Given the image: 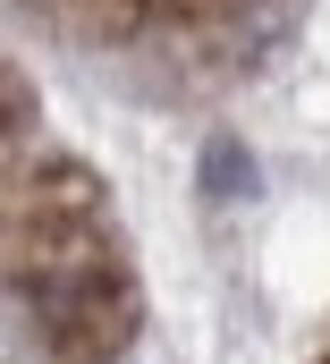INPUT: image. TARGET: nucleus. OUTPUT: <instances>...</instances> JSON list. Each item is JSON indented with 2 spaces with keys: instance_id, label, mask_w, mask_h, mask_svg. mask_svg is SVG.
I'll return each mask as SVG.
<instances>
[{
  "instance_id": "1",
  "label": "nucleus",
  "mask_w": 330,
  "mask_h": 364,
  "mask_svg": "<svg viewBox=\"0 0 330 364\" xmlns=\"http://www.w3.org/2000/svg\"><path fill=\"white\" fill-rule=\"evenodd\" d=\"M43 237L60 255H43V272H17V305L43 322V348L60 364H110L136 331V288L110 263V246L93 237V220H43Z\"/></svg>"
},
{
  "instance_id": "2",
  "label": "nucleus",
  "mask_w": 330,
  "mask_h": 364,
  "mask_svg": "<svg viewBox=\"0 0 330 364\" xmlns=\"http://www.w3.org/2000/svg\"><path fill=\"white\" fill-rule=\"evenodd\" d=\"M195 178H203L212 203H238V195H254V153L238 144V136H212L203 161H195Z\"/></svg>"
}]
</instances>
